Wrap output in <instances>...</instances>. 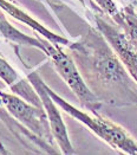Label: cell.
I'll use <instances>...</instances> for the list:
<instances>
[{
    "instance_id": "30bf717a",
    "label": "cell",
    "mask_w": 137,
    "mask_h": 155,
    "mask_svg": "<svg viewBox=\"0 0 137 155\" xmlns=\"http://www.w3.org/2000/svg\"><path fill=\"white\" fill-rule=\"evenodd\" d=\"M110 18L116 25L119 26L132 48L137 51V12L135 5H128L124 8L118 10V12Z\"/></svg>"
},
{
    "instance_id": "4fadbf2b",
    "label": "cell",
    "mask_w": 137,
    "mask_h": 155,
    "mask_svg": "<svg viewBox=\"0 0 137 155\" xmlns=\"http://www.w3.org/2000/svg\"><path fill=\"white\" fill-rule=\"evenodd\" d=\"M78 1H79V2H80L83 6H85V0H78Z\"/></svg>"
},
{
    "instance_id": "7c38bea8",
    "label": "cell",
    "mask_w": 137,
    "mask_h": 155,
    "mask_svg": "<svg viewBox=\"0 0 137 155\" xmlns=\"http://www.w3.org/2000/svg\"><path fill=\"white\" fill-rule=\"evenodd\" d=\"M0 118H1V121L7 126V128L10 130H12L15 126H17V120L14 118V117L7 111V109L4 107V104H2V101H1V97H0Z\"/></svg>"
},
{
    "instance_id": "5b68a950",
    "label": "cell",
    "mask_w": 137,
    "mask_h": 155,
    "mask_svg": "<svg viewBox=\"0 0 137 155\" xmlns=\"http://www.w3.org/2000/svg\"><path fill=\"white\" fill-rule=\"evenodd\" d=\"M95 10V7H92ZM95 21L96 27L102 32V35L109 41L111 48L117 53L122 63L124 64L125 69L130 74V76L135 79L137 83V51L132 48L130 41L125 37L124 32L116 26L113 20H108L104 15L105 13L102 10H95Z\"/></svg>"
},
{
    "instance_id": "3957f363",
    "label": "cell",
    "mask_w": 137,
    "mask_h": 155,
    "mask_svg": "<svg viewBox=\"0 0 137 155\" xmlns=\"http://www.w3.org/2000/svg\"><path fill=\"white\" fill-rule=\"evenodd\" d=\"M46 56L51 59L59 76L64 79V82L76 95L82 107L93 115L99 114L98 110L100 109L103 102L89 88L72 56L63 51L59 45H54V44L50 45V49Z\"/></svg>"
},
{
    "instance_id": "52a82bcc",
    "label": "cell",
    "mask_w": 137,
    "mask_h": 155,
    "mask_svg": "<svg viewBox=\"0 0 137 155\" xmlns=\"http://www.w3.org/2000/svg\"><path fill=\"white\" fill-rule=\"evenodd\" d=\"M0 79H2L10 88L12 92L19 95L27 102L34 104L37 107L44 108L43 102L28 79L21 78L18 72L0 56Z\"/></svg>"
},
{
    "instance_id": "ba28073f",
    "label": "cell",
    "mask_w": 137,
    "mask_h": 155,
    "mask_svg": "<svg viewBox=\"0 0 137 155\" xmlns=\"http://www.w3.org/2000/svg\"><path fill=\"white\" fill-rule=\"evenodd\" d=\"M0 8L4 12L8 13L12 18L17 19L18 21L28 25L34 32H37L39 35H41L45 39H47L49 41H51L54 45H59V46H69L72 41H70L67 38H64L59 35L53 33L52 31H50L49 28H46L44 25H41L39 21H37L34 18H32L28 13H26L24 10L17 7L15 5L11 4L7 0H0Z\"/></svg>"
},
{
    "instance_id": "6da1fadb",
    "label": "cell",
    "mask_w": 137,
    "mask_h": 155,
    "mask_svg": "<svg viewBox=\"0 0 137 155\" xmlns=\"http://www.w3.org/2000/svg\"><path fill=\"white\" fill-rule=\"evenodd\" d=\"M67 48L89 88L102 102L113 107L137 104V83L97 27H90Z\"/></svg>"
},
{
    "instance_id": "9c48e42d",
    "label": "cell",
    "mask_w": 137,
    "mask_h": 155,
    "mask_svg": "<svg viewBox=\"0 0 137 155\" xmlns=\"http://www.w3.org/2000/svg\"><path fill=\"white\" fill-rule=\"evenodd\" d=\"M0 35L5 39L15 43L18 45H24L28 48H34L40 51H43L45 54L47 53L50 45L52 44L47 39H39L34 37H30L25 33L20 32L18 28H15L13 25L8 23L4 13H0Z\"/></svg>"
},
{
    "instance_id": "5bb4252c",
    "label": "cell",
    "mask_w": 137,
    "mask_h": 155,
    "mask_svg": "<svg viewBox=\"0 0 137 155\" xmlns=\"http://www.w3.org/2000/svg\"><path fill=\"white\" fill-rule=\"evenodd\" d=\"M128 1H132V0H128ZM134 1H135V0H134Z\"/></svg>"
},
{
    "instance_id": "8fae6325",
    "label": "cell",
    "mask_w": 137,
    "mask_h": 155,
    "mask_svg": "<svg viewBox=\"0 0 137 155\" xmlns=\"http://www.w3.org/2000/svg\"><path fill=\"white\" fill-rule=\"evenodd\" d=\"M93 1L98 5L100 10L109 17H113L116 13L118 12L117 5L115 4L113 0H93Z\"/></svg>"
},
{
    "instance_id": "277c9868",
    "label": "cell",
    "mask_w": 137,
    "mask_h": 155,
    "mask_svg": "<svg viewBox=\"0 0 137 155\" xmlns=\"http://www.w3.org/2000/svg\"><path fill=\"white\" fill-rule=\"evenodd\" d=\"M4 107L20 124L37 135L43 141L54 147V137L51 131L49 118L44 108L27 102L17 94H8L0 90Z\"/></svg>"
},
{
    "instance_id": "8992f818",
    "label": "cell",
    "mask_w": 137,
    "mask_h": 155,
    "mask_svg": "<svg viewBox=\"0 0 137 155\" xmlns=\"http://www.w3.org/2000/svg\"><path fill=\"white\" fill-rule=\"evenodd\" d=\"M27 79L34 87V89H36L37 94L39 95V97L43 102L44 109H45L47 118H49L52 135L54 137L56 143L58 144L59 149L62 150L63 154H73L75 149H73L72 143L70 141L67 128L64 123V120L60 115V111L58 110L57 103L53 101V98L51 97V95L46 90V83L40 78V76L36 71L30 72L28 76H27Z\"/></svg>"
},
{
    "instance_id": "7a4b0ae2",
    "label": "cell",
    "mask_w": 137,
    "mask_h": 155,
    "mask_svg": "<svg viewBox=\"0 0 137 155\" xmlns=\"http://www.w3.org/2000/svg\"><path fill=\"white\" fill-rule=\"evenodd\" d=\"M46 90L53 98V101L57 103V105L60 107L66 114L75 117L77 121L83 123L93 134H96L103 141H105L109 146H111L113 149L121 150L125 154H137V141L134 140V137H131L125 131L124 128H122L117 123L105 117L100 116L99 114L89 115L86 113L77 109L72 104H70L63 97H60L58 94H56L47 84H46Z\"/></svg>"
}]
</instances>
